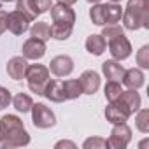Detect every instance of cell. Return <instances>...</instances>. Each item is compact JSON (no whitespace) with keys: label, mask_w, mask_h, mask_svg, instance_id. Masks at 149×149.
Returning a JSON list of instances; mask_svg holds the SVG:
<instances>
[{"label":"cell","mask_w":149,"mask_h":149,"mask_svg":"<svg viewBox=\"0 0 149 149\" xmlns=\"http://www.w3.org/2000/svg\"><path fill=\"white\" fill-rule=\"evenodd\" d=\"M28 144L30 135L18 116L7 114L0 118V147H23Z\"/></svg>","instance_id":"cell-1"},{"label":"cell","mask_w":149,"mask_h":149,"mask_svg":"<svg viewBox=\"0 0 149 149\" xmlns=\"http://www.w3.org/2000/svg\"><path fill=\"white\" fill-rule=\"evenodd\" d=\"M123 25L126 30L149 28V9L147 0H128V6L123 11Z\"/></svg>","instance_id":"cell-2"},{"label":"cell","mask_w":149,"mask_h":149,"mask_svg":"<svg viewBox=\"0 0 149 149\" xmlns=\"http://www.w3.org/2000/svg\"><path fill=\"white\" fill-rule=\"evenodd\" d=\"M25 79H26L28 88H30L32 93L44 95L46 84L49 81V68L46 65H40V63L28 65L26 67V72H25Z\"/></svg>","instance_id":"cell-3"},{"label":"cell","mask_w":149,"mask_h":149,"mask_svg":"<svg viewBox=\"0 0 149 149\" xmlns=\"http://www.w3.org/2000/svg\"><path fill=\"white\" fill-rule=\"evenodd\" d=\"M30 111H32V123H33L35 128L46 130V128H51V126L56 125V116H54V112L47 105L33 104Z\"/></svg>","instance_id":"cell-4"},{"label":"cell","mask_w":149,"mask_h":149,"mask_svg":"<svg viewBox=\"0 0 149 149\" xmlns=\"http://www.w3.org/2000/svg\"><path fill=\"white\" fill-rule=\"evenodd\" d=\"M51 19H53V25H56V26L74 28L76 13H74V9H70V6L58 2V4L51 6Z\"/></svg>","instance_id":"cell-5"},{"label":"cell","mask_w":149,"mask_h":149,"mask_svg":"<svg viewBox=\"0 0 149 149\" xmlns=\"http://www.w3.org/2000/svg\"><path fill=\"white\" fill-rule=\"evenodd\" d=\"M132 140V130L126 123H119V125H114L112 132H111V137L107 139V144L109 147L112 149H125Z\"/></svg>","instance_id":"cell-6"},{"label":"cell","mask_w":149,"mask_h":149,"mask_svg":"<svg viewBox=\"0 0 149 149\" xmlns=\"http://www.w3.org/2000/svg\"><path fill=\"white\" fill-rule=\"evenodd\" d=\"M107 44H109V53L118 61L126 60L132 54V44H130V40L126 39L125 33H119V35L112 37L111 40H107Z\"/></svg>","instance_id":"cell-7"},{"label":"cell","mask_w":149,"mask_h":149,"mask_svg":"<svg viewBox=\"0 0 149 149\" xmlns=\"http://www.w3.org/2000/svg\"><path fill=\"white\" fill-rule=\"evenodd\" d=\"M30 28V19L21 13V11H13L7 16V30L13 32L14 35H23Z\"/></svg>","instance_id":"cell-8"},{"label":"cell","mask_w":149,"mask_h":149,"mask_svg":"<svg viewBox=\"0 0 149 149\" xmlns=\"http://www.w3.org/2000/svg\"><path fill=\"white\" fill-rule=\"evenodd\" d=\"M49 70L54 74L56 77H65L68 74H72L74 70V60L67 54H60V56H54L49 63Z\"/></svg>","instance_id":"cell-9"},{"label":"cell","mask_w":149,"mask_h":149,"mask_svg":"<svg viewBox=\"0 0 149 149\" xmlns=\"http://www.w3.org/2000/svg\"><path fill=\"white\" fill-rule=\"evenodd\" d=\"M23 56L26 60H40L46 54V42L35 37H30L25 44H23Z\"/></svg>","instance_id":"cell-10"},{"label":"cell","mask_w":149,"mask_h":149,"mask_svg":"<svg viewBox=\"0 0 149 149\" xmlns=\"http://www.w3.org/2000/svg\"><path fill=\"white\" fill-rule=\"evenodd\" d=\"M114 102H118L130 116L132 114H135L139 109H140V95L137 93V90H128V91H123L121 95H119V98L118 100H114Z\"/></svg>","instance_id":"cell-11"},{"label":"cell","mask_w":149,"mask_h":149,"mask_svg":"<svg viewBox=\"0 0 149 149\" xmlns=\"http://www.w3.org/2000/svg\"><path fill=\"white\" fill-rule=\"evenodd\" d=\"M79 81L83 86V93H86V95H95L100 88V76L95 70H84L81 74Z\"/></svg>","instance_id":"cell-12"},{"label":"cell","mask_w":149,"mask_h":149,"mask_svg":"<svg viewBox=\"0 0 149 149\" xmlns=\"http://www.w3.org/2000/svg\"><path fill=\"white\" fill-rule=\"evenodd\" d=\"M26 58L25 56H14L7 61V74L9 77L14 81H21L25 77V72H26Z\"/></svg>","instance_id":"cell-13"},{"label":"cell","mask_w":149,"mask_h":149,"mask_svg":"<svg viewBox=\"0 0 149 149\" xmlns=\"http://www.w3.org/2000/svg\"><path fill=\"white\" fill-rule=\"evenodd\" d=\"M130 118V114L118 104V102H109V105L105 107V119L112 125H119V123H126Z\"/></svg>","instance_id":"cell-14"},{"label":"cell","mask_w":149,"mask_h":149,"mask_svg":"<svg viewBox=\"0 0 149 149\" xmlns=\"http://www.w3.org/2000/svg\"><path fill=\"white\" fill-rule=\"evenodd\" d=\"M144 72L140 68H128L125 70V76H123V84L128 88V90H139L140 86H144Z\"/></svg>","instance_id":"cell-15"},{"label":"cell","mask_w":149,"mask_h":149,"mask_svg":"<svg viewBox=\"0 0 149 149\" xmlns=\"http://www.w3.org/2000/svg\"><path fill=\"white\" fill-rule=\"evenodd\" d=\"M102 72L109 81H121L125 76V68L118 60H107L102 63Z\"/></svg>","instance_id":"cell-16"},{"label":"cell","mask_w":149,"mask_h":149,"mask_svg":"<svg viewBox=\"0 0 149 149\" xmlns=\"http://www.w3.org/2000/svg\"><path fill=\"white\" fill-rule=\"evenodd\" d=\"M47 100L54 102V104H61L65 102V97H63V86H61V81H56V79H51L47 81L46 84V90H44V95Z\"/></svg>","instance_id":"cell-17"},{"label":"cell","mask_w":149,"mask_h":149,"mask_svg":"<svg viewBox=\"0 0 149 149\" xmlns=\"http://www.w3.org/2000/svg\"><path fill=\"white\" fill-rule=\"evenodd\" d=\"M123 16V9L119 4L111 2V4H104V23L105 25H116L121 21Z\"/></svg>","instance_id":"cell-18"},{"label":"cell","mask_w":149,"mask_h":149,"mask_svg":"<svg viewBox=\"0 0 149 149\" xmlns=\"http://www.w3.org/2000/svg\"><path fill=\"white\" fill-rule=\"evenodd\" d=\"M63 86V97L65 100H76L83 95V86L79 79H68V81H61Z\"/></svg>","instance_id":"cell-19"},{"label":"cell","mask_w":149,"mask_h":149,"mask_svg":"<svg viewBox=\"0 0 149 149\" xmlns=\"http://www.w3.org/2000/svg\"><path fill=\"white\" fill-rule=\"evenodd\" d=\"M84 46H86V51H88V53H91V54H95V56H100V54L105 51L107 42H105V39H104L102 35L93 33V35H90V37L86 39Z\"/></svg>","instance_id":"cell-20"},{"label":"cell","mask_w":149,"mask_h":149,"mask_svg":"<svg viewBox=\"0 0 149 149\" xmlns=\"http://www.w3.org/2000/svg\"><path fill=\"white\" fill-rule=\"evenodd\" d=\"M28 30H30V35H32V37L40 39V40H44V42L51 39V28H49V25L44 23V21H37V23H33Z\"/></svg>","instance_id":"cell-21"},{"label":"cell","mask_w":149,"mask_h":149,"mask_svg":"<svg viewBox=\"0 0 149 149\" xmlns=\"http://www.w3.org/2000/svg\"><path fill=\"white\" fill-rule=\"evenodd\" d=\"M13 105H14V109L18 111V112H28L30 109H32V105H33V100H32V97L30 95H26V93H18L14 98H13Z\"/></svg>","instance_id":"cell-22"},{"label":"cell","mask_w":149,"mask_h":149,"mask_svg":"<svg viewBox=\"0 0 149 149\" xmlns=\"http://www.w3.org/2000/svg\"><path fill=\"white\" fill-rule=\"evenodd\" d=\"M104 93H105L107 102H114V100H118V98H119V95L123 93V88H121L119 81H109V83L105 84Z\"/></svg>","instance_id":"cell-23"},{"label":"cell","mask_w":149,"mask_h":149,"mask_svg":"<svg viewBox=\"0 0 149 149\" xmlns=\"http://www.w3.org/2000/svg\"><path fill=\"white\" fill-rule=\"evenodd\" d=\"M135 126L139 132L147 133L149 132V111L147 109H139L135 116Z\"/></svg>","instance_id":"cell-24"},{"label":"cell","mask_w":149,"mask_h":149,"mask_svg":"<svg viewBox=\"0 0 149 149\" xmlns=\"http://www.w3.org/2000/svg\"><path fill=\"white\" fill-rule=\"evenodd\" d=\"M16 9L18 11H21L30 21H33L37 16H39V13L35 11V7L32 6V2L30 0H16Z\"/></svg>","instance_id":"cell-25"},{"label":"cell","mask_w":149,"mask_h":149,"mask_svg":"<svg viewBox=\"0 0 149 149\" xmlns=\"http://www.w3.org/2000/svg\"><path fill=\"white\" fill-rule=\"evenodd\" d=\"M90 18H91V21H93V25H97V26H104L105 23H104V4H93L91 6V9H90Z\"/></svg>","instance_id":"cell-26"},{"label":"cell","mask_w":149,"mask_h":149,"mask_svg":"<svg viewBox=\"0 0 149 149\" xmlns=\"http://www.w3.org/2000/svg\"><path fill=\"white\" fill-rule=\"evenodd\" d=\"M49 28H51V37L56 40H67L74 30V28H65V26H56V25H51Z\"/></svg>","instance_id":"cell-27"},{"label":"cell","mask_w":149,"mask_h":149,"mask_svg":"<svg viewBox=\"0 0 149 149\" xmlns=\"http://www.w3.org/2000/svg\"><path fill=\"white\" fill-rule=\"evenodd\" d=\"M83 147L84 149H105V147H109V144L102 137H91V139H86L84 140Z\"/></svg>","instance_id":"cell-28"},{"label":"cell","mask_w":149,"mask_h":149,"mask_svg":"<svg viewBox=\"0 0 149 149\" xmlns=\"http://www.w3.org/2000/svg\"><path fill=\"white\" fill-rule=\"evenodd\" d=\"M119 33H123V28L116 23V25H104V32H102V37L105 39V42L107 40H111L112 37H116V35H119Z\"/></svg>","instance_id":"cell-29"},{"label":"cell","mask_w":149,"mask_h":149,"mask_svg":"<svg viewBox=\"0 0 149 149\" xmlns=\"http://www.w3.org/2000/svg\"><path fill=\"white\" fill-rule=\"evenodd\" d=\"M137 65L140 68H149V46H142L137 53Z\"/></svg>","instance_id":"cell-30"},{"label":"cell","mask_w":149,"mask_h":149,"mask_svg":"<svg viewBox=\"0 0 149 149\" xmlns=\"http://www.w3.org/2000/svg\"><path fill=\"white\" fill-rule=\"evenodd\" d=\"M11 100H13L11 91H9L7 88H4V86H0V111L6 109V107H9Z\"/></svg>","instance_id":"cell-31"},{"label":"cell","mask_w":149,"mask_h":149,"mask_svg":"<svg viewBox=\"0 0 149 149\" xmlns=\"http://www.w3.org/2000/svg\"><path fill=\"white\" fill-rule=\"evenodd\" d=\"M30 2L39 14H44L47 9H51V0H30Z\"/></svg>","instance_id":"cell-32"},{"label":"cell","mask_w":149,"mask_h":149,"mask_svg":"<svg viewBox=\"0 0 149 149\" xmlns=\"http://www.w3.org/2000/svg\"><path fill=\"white\" fill-rule=\"evenodd\" d=\"M7 13L6 11H0V35H2L7 30Z\"/></svg>","instance_id":"cell-33"},{"label":"cell","mask_w":149,"mask_h":149,"mask_svg":"<svg viewBox=\"0 0 149 149\" xmlns=\"http://www.w3.org/2000/svg\"><path fill=\"white\" fill-rule=\"evenodd\" d=\"M54 147L56 149H60V147H72V149H76V144L70 142V140H60V142H56Z\"/></svg>","instance_id":"cell-34"},{"label":"cell","mask_w":149,"mask_h":149,"mask_svg":"<svg viewBox=\"0 0 149 149\" xmlns=\"http://www.w3.org/2000/svg\"><path fill=\"white\" fill-rule=\"evenodd\" d=\"M60 4H67V6H72V4H76L77 0H58Z\"/></svg>","instance_id":"cell-35"},{"label":"cell","mask_w":149,"mask_h":149,"mask_svg":"<svg viewBox=\"0 0 149 149\" xmlns=\"http://www.w3.org/2000/svg\"><path fill=\"white\" fill-rule=\"evenodd\" d=\"M86 2H90V4L93 6V4H98V2H100V0H86Z\"/></svg>","instance_id":"cell-36"},{"label":"cell","mask_w":149,"mask_h":149,"mask_svg":"<svg viewBox=\"0 0 149 149\" xmlns=\"http://www.w3.org/2000/svg\"><path fill=\"white\" fill-rule=\"evenodd\" d=\"M0 2H13V0H0Z\"/></svg>","instance_id":"cell-37"},{"label":"cell","mask_w":149,"mask_h":149,"mask_svg":"<svg viewBox=\"0 0 149 149\" xmlns=\"http://www.w3.org/2000/svg\"><path fill=\"white\" fill-rule=\"evenodd\" d=\"M111 2H116V4H118V2H121V0H111Z\"/></svg>","instance_id":"cell-38"}]
</instances>
